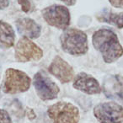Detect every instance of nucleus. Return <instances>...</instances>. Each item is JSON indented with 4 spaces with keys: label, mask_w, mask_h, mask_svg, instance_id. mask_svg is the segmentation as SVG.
<instances>
[{
    "label": "nucleus",
    "mask_w": 123,
    "mask_h": 123,
    "mask_svg": "<svg viewBox=\"0 0 123 123\" xmlns=\"http://www.w3.org/2000/svg\"><path fill=\"white\" fill-rule=\"evenodd\" d=\"M60 41L62 50L74 56L84 55L89 50L87 35L80 30H66L62 34Z\"/></svg>",
    "instance_id": "obj_2"
},
{
    "label": "nucleus",
    "mask_w": 123,
    "mask_h": 123,
    "mask_svg": "<svg viewBox=\"0 0 123 123\" xmlns=\"http://www.w3.org/2000/svg\"><path fill=\"white\" fill-rule=\"evenodd\" d=\"M0 123H13L9 113L5 110L0 109Z\"/></svg>",
    "instance_id": "obj_15"
},
{
    "label": "nucleus",
    "mask_w": 123,
    "mask_h": 123,
    "mask_svg": "<svg viewBox=\"0 0 123 123\" xmlns=\"http://www.w3.org/2000/svg\"><path fill=\"white\" fill-rule=\"evenodd\" d=\"M33 84L37 95L42 100H52L59 94V87L43 72H38L35 74Z\"/></svg>",
    "instance_id": "obj_7"
},
{
    "label": "nucleus",
    "mask_w": 123,
    "mask_h": 123,
    "mask_svg": "<svg viewBox=\"0 0 123 123\" xmlns=\"http://www.w3.org/2000/svg\"><path fill=\"white\" fill-rule=\"evenodd\" d=\"M15 33L13 27L4 21L0 20V47L8 49L14 46Z\"/></svg>",
    "instance_id": "obj_13"
},
{
    "label": "nucleus",
    "mask_w": 123,
    "mask_h": 123,
    "mask_svg": "<svg viewBox=\"0 0 123 123\" xmlns=\"http://www.w3.org/2000/svg\"><path fill=\"white\" fill-rule=\"evenodd\" d=\"M47 115L53 123H79V111L68 102H57L47 110Z\"/></svg>",
    "instance_id": "obj_4"
},
{
    "label": "nucleus",
    "mask_w": 123,
    "mask_h": 123,
    "mask_svg": "<svg viewBox=\"0 0 123 123\" xmlns=\"http://www.w3.org/2000/svg\"><path fill=\"white\" fill-rule=\"evenodd\" d=\"M94 114L100 123H123V107L115 102L97 105Z\"/></svg>",
    "instance_id": "obj_6"
},
{
    "label": "nucleus",
    "mask_w": 123,
    "mask_h": 123,
    "mask_svg": "<svg viewBox=\"0 0 123 123\" xmlns=\"http://www.w3.org/2000/svg\"><path fill=\"white\" fill-rule=\"evenodd\" d=\"M97 19L101 22H106L110 25L121 29L123 28V13L114 14L107 10H104L99 13L97 16Z\"/></svg>",
    "instance_id": "obj_14"
},
{
    "label": "nucleus",
    "mask_w": 123,
    "mask_h": 123,
    "mask_svg": "<svg viewBox=\"0 0 123 123\" xmlns=\"http://www.w3.org/2000/svg\"><path fill=\"white\" fill-rule=\"evenodd\" d=\"M42 56V50L28 38L23 37L16 44L15 58L19 62L38 61Z\"/></svg>",
    "instance_id": "obj_8"
},
{
    "label": "nucleus",
    "mask_w": 123,
    "mask_h": 123,
    "mask_svg": "<svg viewBox=\"0 0 123 123\" xmlns=\"http://www.w3.org/2000/svg\"><path fill=\"white\" fill-rule=\"evenodd\" d=\"M93 45L100 52L106 63H112L123 55V48L117 35L110 29H100L95 31L92 38Z\"/></svg>",
    "instance_id": "obj_1"
},
{
    "label": "nucleus",
    "mask_w": 123,
    "mask_h": 123,
    "mask_svg": "<svg viewBox=\"0 0 123 123\" xmlns=\"http://www.w3.org/2000/svg\"><path fill=\"white\" fill-rule=\"evenodd\" d=\"M109 2L113 7L123 9V0H109Z\"/></svg>",
    "instance_id": "obj_17"
},
{
    "label": "nucleus",
    "mask_w": 123,
    "mask_h": 123,
    "mask_svg": "<svg viewBox=\"0 0 123 123\" xmlns=\"http://www.w3.org/2000/svg\"><path fill=\"white\" fill-rule=\"evenodd\" d=\"M49 72L62 84L70 82L74 78V69L59 56H56L52 60L48 68Z\"/></svg>",
    "instance_id": "obj_9"
},
{
    "label": "nucleus",
    "mask_w": 123,
    "mask_h": 123,
    "mask_svg": "<svg viewBox=\"0 0 123 123\" xmlns=\"http://www.w3.org/2000/svg\"><path fill=\"white\" fill-rule=\"evenodd\" d=\"M73 86L74 89L88 94H97L101 92L99 82L93 76L86 73H80L78 74L74 79Z\"/></svg>",
    "instance_id": "obj_11"
},
{
    "label": "nucleus",
    "mask_w": 123,
    "mask_h": 123,
    "mask_svg": "<svg viewBox=\"0 0 123 123\" xmlns=\"http://www.w3.org/2000/svg\"><path fill=\"white\" fill-rule=\"evenodd\" d=\"M9 0H0V10L4 9L9 6Z\"/></svg>",
    "instance_id": "obj_18"
},
{
    "label": "nucleus",
    "mask_w": 123,
    "mask_h": 123,
    "mask_svg": "<svg viewBox=\"0 0 123 123\" xmlns=\"http://www.w3.org/2000/svg\"><path fill=\"white\" fill-rule=\"evenodd\" d=\"M30 77L20 70L9 68L3 81V90L6 94H15L27 91L31 87Z\"/></svg>",
    "instance_id": "obj_3"
},
{
    "label": "nucleus",
    "mask_w": 123,
    "mask_h": 123,
    "mask_svg": "<svg viewBox=\"0 0 123 123\" xmlns=\"http://www.w3.org/2000/svg\"><path fill=\"white\" fill-rule=\"evenodd\" d=\"M42 16L49 25L60 30H66L70 25L71 15L68 8L62 5L49 6L42 10Z\"/></svg>",
    "instance_id": "obj_5"
},
{
    "label": "nucleus",
    "mask_w": 123,
    "mask_h": 123,
    "mask_svg": "<svg viewBox=\"0 0 123 123\" xmlns=\"http://www.w3.org/2000/svg\"><path fill=\"white\" fill-rule=\"evenodd\" d=\"M62 2H63L65 4L68 6H74L76 4V0H60Z\"/></svg>",
    "instance_id": "obj_19"
},
{
    "label": "nucleus",
    "mask_w": 123,
    "mask_h": 123,
    "mask_svg": "<svg viewBox=\"0 0 123 123\" xmlns=\"http://www.w3.org/2000/svg\"><path fill=\"white\" fill-rule=\"evenodd\" d=\"M18 3L21 6V9L24 11L25 13H28L31 10V3L29 0H18Z\"/></svg>",
    "instance_id": "obj_16"
},
{
    "label": "nucleus",
    "mask_w": 123,
    "mask_h": 123,
    "mask_svg": "<svg viewBox=\"0 0 123 123\" xmlns=\"http://www.w3.org/2000/svg\"><path fill=\"white\" fill-rule=\"evenodd\" d=\"M16 28L21 36L28 39H36L41 36V26L30 18L19 19L16 21Z\"/></svg>",
    "instance_id": "obj_12"
},
{
    "label": "nucleus",
    "mask_w": 123,
    "mask_h": 123,
    "mask_svg": "<svg viewBox=\"0 0 123 123\" xmlns=\"http://www.w3.org/2000/svg\"><path fill=\"white\" fill-rule=\"evenodd\" d=\"M103 91L109 99L123 103V77L110 75L103 81Z\"/></svg>",
    "instance_id": "obj_10"
}]
</instances>
